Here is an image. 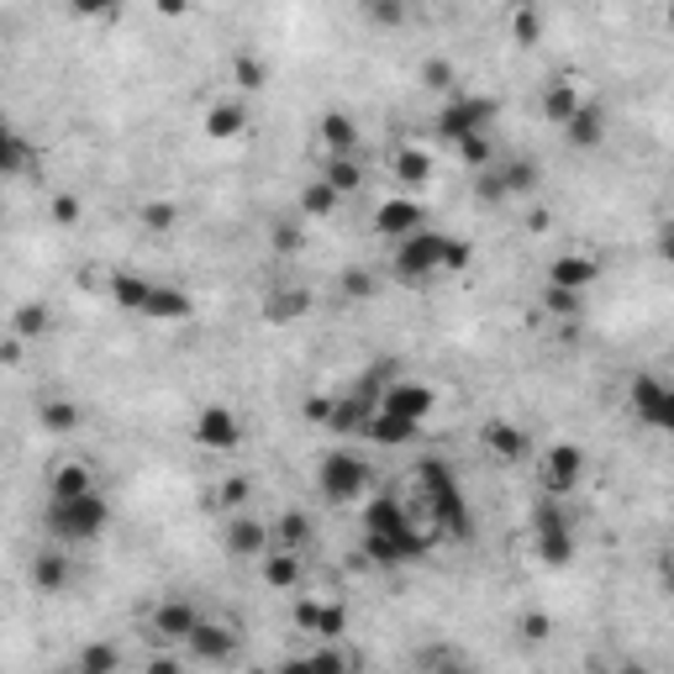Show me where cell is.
Wrapping results in <instances>:
<instances>
[{
    "mask_svg": "<svg viewBox=\"0 0 674 674\" xmlns=\"http://www.w3.org/2000/svg\"><path fill=\"white\" fill-rule=\"evenodd\" d=\"M601 279V264L590 259V253H559L553 264H548V285H564V290H590Z\"/></svg>",
    "mask_w": 674,
    "mask_h": 674,
    "instance_id": "cell-13",
    "label": "cell"
},
{
    "mask_svg": "<svg viewBox=\"0 0 674 674\" xmlns=\"http://www.w3.org/2000/svg\"><path fill=\"white\" fill-rule=\"evenodd\" d=\"M305 311H311V296H305L301 285H296V290H274V301L264 305L270 322H296V316H305Z\"/></svg>",
    "mask_w": 674,
    "mask_h": 674,
    "instance_id": "cell-34",
    "label": "cell"
},
{
    "mask_svg": "<svg viewBox=\"0 0 674 674\" xmlns=\"http://www.w3.org/2000/svg\"><path fill=\"white\" fill-rule=\"evenodd\" d=\"M601 137H607V111L596 101H585L570 122H564V142H570V148H596Z\"/></svg>",
    "mask_w": 674,
    "mask_h": 674,
    "instance_id": "cell-18",
    "label": "cell"
},
{
    "mask_svg": "<svg viewBox=\"0 0 674 674\" xmlns=\"http://www.w3.org/2000/svg\"><path fill=\"white\" fill-rule=\"evenodd\" d=\"M422 85L438 90V96H453L459 90V74H453V64H442V59H427L422 64Z\"/></svg>",
    "mask_w": 674,
    "mask_h": 674,
    "instance_id": "cell-41",
    "label": "cell"
},
{
    "mask_svg": "<svg viewBox=\"0 0 674 674\" xmlns=\"http://www.w3.org/2000/svg\"><path fill=\"white\" fill-rule=\"evenodd\" d=\"M396 179L401 185H427L433 179V159L422 148H396Z\"/></svg>",
    "mask_w": 674,
    "mask_h": 674,
    "instance_id": "cell-32",
    "label": "cell"
},
{
    "mask_svg": "<svg viewBox=\"0 0 674 674\" xmlns=\"http://www.w3.org/2000/svg\"><path fill=\"white\" fill-rule=\"evenodd\" d=\"M148 296H153V279H142V274H127V270L111 274V301H116V305H127V311H137V316H142Z\"/></svg>",
    "mask_w": 674,
    "mask_h": 674,
    "instance_id": "cell-26",
    "label": "cell"
},
{
    "mask_svg": "<svg viewBox=\"0 0 674 674\" xmlns=\"http://www.w3.org/2000/svg\"><path fill=\"white\" fill-rule=\"evenodd\" d=\"M579 105H585V96H579V85H574V79H553V85L542 90V116H548L553 127H564Z\"/></svg>",
    "mask_w": 674,
    "mask_h": 674,
    "instance_id": "cell-23",
    "label": "cell"
},
{
    "mask_svg": "<svg viewBox=\"0 0 674 674\" xmlns=\"http://www.w3.org/2000/svg\"><path fill=\"white\" fill-rule=\"evenodd\" d=\"M85 490H96V474L85 459H64L59 470L48 474V496L53 501H68V496H85Z\"/></svg>",
    "mask_w": 674,
    "mask_h": 674,
    "instance_id": "cell-19",
    "label": "cell"
},
{
    "mask_svg": "<svg viewBox=\"0 0 674 674\" xmlns=\"http://www.w3.org/2000/svg\"><path fill=\"white\" fill-rule=\"evenodd\" d=\"M296 242H301V233H296V227H290V222H285V227H279V233H274V248H279V253H290V248H296Z\"/></svg>",
    "mask_w": 674,
    "mask_h": 674,
    "instance_id": "cell-50",
    "label": "cell"
},
{
    "mask_svg": "<svg viewBox=\"0 0 674 674\" xmlns=\"http://www.w3.org/2000/svg\"><path fill=\"white\" fill-rule=\"evenodd\" d=\"M411 511H416L427 527H438L442 538H470L474 533L464 490H459V479H453V470H448L442 459H422V464H416V501H411Z\"/></svg>",
    "mask_w": 674,
    "mask_h": 674,
    "instance_id": "cell-1",
    "label": "cell"
},
{
    "mask_svg": "<svg viewBox=\"0 0 674 674\" xmlns=\"http://www.w3.org/2000/svg\"><path fill=\"white\" fill-rule=\"evenodd\" d=\"M0 168H5L11 179H22V174L33 168V148H27V142H22L16 133L5 137V148H0Z\"/></svg>",
    "mask_w": 674,
    "mask_h": 674,
    "instance_id": "cell-40",
    "label": "cell"
},
{
    "mask_svg": "<svg viewBox=\"0 0 674 674\" xmlns=\"http://www.w3.org/2000/svg\"><path fill=\"white\" fill-rule=\"evenodd\" d=\"M159 11L164 16H185V0H159Z\"/></svg>",
    "mask_w": 674,
    "mask_h": 674,
    "instance_id": "cell-53",
    "label": "cell"
},
{
    "mask_svg": "<svg viewBox=\"0 0 674 674\" xmlns=\"http://www.w3.org/2000/svg\"><path fill=\"white\" fill-rule=\"evenodd\" d=\"M496 174H501L506 196H527V190L538 185V164H533V159H511V164H496Z\"/></svg>",
    "mask_w": 674,
    "mask_h": 674,
    "instance_id": "cell-35",
    "label": "cell"
},
{
    "mask_svg": "<svg viewBox=\"0 0 674 674\" xmlns=\"http://www.w3.org/2000/svg\"><path fill=\"white\" fill-rule=\"evenodd\" d=\"M242 127H248V105L242 101H216L205 111V133L216 137V142H233Z\"/></svg>",
    "mask_w": 674,
    "mask_h": 674,
    "instance_id": "cell-24",
    "label": "cell"
},
{
    "mask_svg": "<svg viewBox=\"0 0 674 674\" xmlns=\"http://www.w3.org/2000/svg\"><path fill=\"white\" fill-rule=\"evenodd\" d=\"M664 22H670V33H674V0H670V11H664Z\"/></svg>",
    "mask_w": 674,
    "mask_h": 674,
    "instance_id": "cell-55",
    "label": "cell"
},
{
    "mask_svg": "<svg viewBox=\"0 0 674 674\" xmlns=\"http://www.w3.org/2000/svg\"><path fill=\"white\" fill-rule=\"evenodd\" d=\"M496 127V101L490 96H474V90H453L438 111V133L448 142H459V137L470 133H490Z\"/></svg>",
    "mask_w": 674,
    "mask_h": 674,
    "instance_id": "cell-6",
    "label": "cell"
},
{
    "mask_svg": "<svg viewBox=\"0 0 674 674\" xmlns=\"http://www.w3.org/2000/svg\"><path fill=\"white\" fill-rule=\"evenodd\" d=\"M379 405L422 427V422L438 411V390H433V385H422V379H390V385H385V396H379Z\"/></svg>",
    "mask_w": 674,
    "mask_h": 674,
    "instance_id": "cell-9",
    "label": "cell"
},
{
    "mask_svg": "<svg viewBox=\"0 0 674 674\" xmlns=\"http://www.w3.org/2000/svg\"><path fill=\"white\" fill-rule=\"evenodd\" d=\"M453 153H459V159H464L470 168H490V164H496L490 133H470V137H459V142H453Z\"/></svg>",
    "mask_w": 674,
    "mask_h": 674,
    "instance_id": "cell-38",
    "label": "cell"
},
{
    "mask_svg": "<svg viewBox=\"0 0 674 674\" xmlns=\"http://www.w3.org/2000/svg\"><path fill=\"white\" fill-rule=\"evenodd\" d=\"M322 148H327V153H359V127H353V116L327 111V116H322Z\"/></svg>",
    "mask_w": 674,
    "mask_h": 674,
    "instance_id": "cell-25",
    "label": "cell"
},
{
    "mask_svg": "<svg viewBox=\"0 0 674 674\" xmlns=\"http://www.w3.org/2000/svg\"><path fill=\"white\" fill-rule=\"evenodd\" d=\"M374 290H379V285H374L370 270H348L342 279H337V296H342V301H370Z\"/></svg>",
    "mask_w": 674,
    "mask_h": 674,
    "instance_id": "cell-42",
    "label": "cell"
},
{
    "mask_svg": "<svg viewBox=\"0 0 674 674\" xmlns=\"http://www.w3.org/2000/svg\"><path fill=\"white\" fill-rule=\"evenodd\" d=\"M274 542H279V548H296V553H301L305 542H311V516H305V511H285V516L274 522Z\"/></svg>",
    "mask_w": 674,
    "mask_h": 674,
    "instance_id": "cell-33",
    "label": "cell"
},
{
    "mask_svg": "<svg viewBox=\"0 0 674 674\" xmlns=\"http://www.w3.org/2000/svg\"><path fill=\"white\" fill-rule=\"evenodd\" d=\"M296 627L311 633V638H342V633H348V611L316 607V601H296Z\"/></svg>",
    "mask_w": 674,
    "mask_h": 674,
    "instance_id": "cell-14",
    "label": "cell"
},
{
    "mask_svg": "<svg viewBox=\"0 0 674 674\" xmlns=\"http://www.w3.org/2000/svg\"><path fill=\"white\" fill-rule=\"evenodd\" d=\"M416 433H422L416 422H405V416L385 411V405L374 411V416H370V427H364V438L379 442V448H405V442H416Z\"/></svg>",
    "mask_w": 674,
    "mask_h": 674,
    "instance_id": "cell-16",
    "label": "cell"
},
{
    "mask_svg": "<svg viewBox=\"0 0 674 674\" xmlns=\"http://www.w3.org/2000/svg\"><path fill=\"white\" fill-rule=\"evenodd\" d=\"M322 179L337 185L342 196H353L359 185H364V168H359V153H327V164H322Z\"/></svg>",
    "mask_w": 674,
    "mask_h": 674,
    "instance_id": "cell-28",
    "label": "cell"
},
{
    "mask_svg": "<svg viewBox=\"0 0 674 674\" xmlns=\"http://www.w3.org/2000/svg\"><path fill=\"white\" fill-rule=\"evenodd\" d=\"M364 16H370L374 27H401L405 5H401V0H364Z\"/></svg>",
    "mask_w": 674,
    "mask_h": 674,
    "instance_id": "cell-44",
    "label": "cell"
},
{
    "mask_svg": "<svg viewBox=\"0 0 674 674\" xmlns=\"http://www.w3.org/2000/svg\"><path fill=\"white\" fill-rule=\"evenodd\" d=\"M316 490L337 506L359 501V496L370 490V464H364L359 453H327L322 470H316Z\"/></svg>",
    "mask_w": 674,
    "mask_h": 674,
    "instance_id": "cell-7",
    "label": "cell"
},
{
    "mask_svg": "<svg viewBox=\"0 0 674 674\" xmlns=\"http://www.w3.org/2000/svg\"><path fill=\"white\" fill-rule=\"evenodd\" d=\"M485 448L501 459V464H516V459H527V433L522 427H511V422H485Z\"/></svg>",
    "mask_w": 674,
    "mask_h": 674,
    "instance_id": "cell-22",
    "label": "cell"
},
{
    "mask_svg": "<svg viewBox=\"0 0 674 674\" xmlns=\"http://www.w3.org/2000/svg\"><path fill=\"white\" fill-rule=\"evenodd\" d=\"M111 522V506H105L101 490H85V496H68V501H53L48 496V511H42V527L59 548H79V542H96Z\"/></svg>",
    "mask_w": 674,
    "mask_h": 674,
    "instance_id": "cell-2",
    "label": "cell"
},
{
    "mask_svg": "<svg viewBox=\"0 0 674 674\" xmlns=\"http://www.w3.org/2000/svg\"><path fill=\"white\" fill-rule=\"evenodd\" d=\"M242 501H248V479H227L216 490V506H227V511H242Z\"/></svg>",
    "mask_w": 674,
    "mask_h": 674,
    "instance_id": "cell-45",
    "label": "cell"
},
{
    "mask_svg": "<svg viewBox=\"0 0 674 674\" xmlns=\"http://www.w3.org/2000/svg\"><path fill=\"white\" fill-rule=\"evenodd\" d=\"M506 37H511L516 48H538V42H542L538 5H511V16H506Z\"/></svg>",
    "mask_w": 674,
    "mask_h": 674,
    "instance_id": "cell-27",
    "label": "cell"
},
{
    "mask_svg": "<svg viewBox=\"0 0 674 674\" xmlns=\"http://www.w3.org/2000/svg\"><path fill=\"white\" fill-rule=\"evenodd\" d=\"M48 322H53V316H48V305H22V311H16V322H11V337L33 342V337L48 333Z\"/></svg>",
    "mask_w": 674,
    "mask_h": 674,
    "instance_id": "cell-39",
    "label": "cell"
},
{
    "mask_svg": "<svg viewBox=\"0 0 674 674\" xmlns=\"http://www.w3.org/2000/svg\"><path fill=\"white\" fill-rule=\"evenodd\" d=\"M174 222H179L174 201H148L142 205V227H148V233H174Z\"/></svg>",
    "mask_w": 674,
    "mask_h": 674,
    "instance_id": "cell-43",
    "label": "cell"
},
{
    "mask_svg": "<svg viewBox=\"0 0 674 674\" xmlns=\"http://www.w3.org/2000/svg\"><path fill=\"white\" fill-rule=\"evenodd\" d=\"M522 633H527V638H548V616H542V611H527V616H522Z\"/></svg>",
    "mask_w": 674,
    "mask_h": 674,
    "instance_id": "cell-49",
    "label": "cell"
},
{
    "mask_svg": "<svg viewBox=\"0 0 674 674\" xmlns=\"http://www.w3.org/2000/svg\"><path fill=\"white\" fill-rule=\"evenodd\" d=\"M37 422H42L48 433H74V427H79V405L74 401H42L37 405Z\"/></svg>",
    "mask_w": 674,
    "mask_h": 674,
    "instance_id": "cell-36",
    "label": "cell"
},
{
    "mask_svg": "<svg viewBox=\"0 0 674 674\" xmlns=\"http://www.w3.org/2000/svg\"><path fill=\"white\" fill-rule=\"evenodd\" d=\"M201 627V611L190 607V601H164V607L153 611V633L159 638H174V642H190V633Z\"/></svg>",
    "mask_w": 674,
    "mask_h": 674,
    "instance_id": "cell-15",
    "label": "cell"
},
{
    "mask_svg": "<svg viewBox=\"0 0 674 674\" xmlns=\"http://www.w3.org/2000/svg\"><path fill=\"white\" fill-rule=\"evenodd\" d=\"M627 411L638 416L642 427L674 438V379H664V374H633V385H627Z\"/></svg>",
    "mask_w": 674,
    "mask_h": 674,
    "instance_id": "cell-4",
    "label": "cell"
},
{
    "mask_svg": "<svg viewBox=\"0 0 674 674\" xmlns=\"http://www.w3.org/2000/svg\"><path fill=\"white\" fill-rule=\"evenodd\" d=\"M196 442L211 448V453H233L237 442H242V422H237L227 405H205L201 416H196Z\"/></svg>",
    "mask_w": 674,
    "mask_h": 674,
    "instance_id": "cell-11",
    "label": "cell"
},
{
    "mask_svg": "<svg viewBox=\"0 0 674 674\" xmlns=\"http://www.w3.org/2000/svg\"><path fill=\"white\" fill-rule=\"evenodd\" d=\"M79 670H85V674L116 670V653H111V648H90V653H79Z\"/></svg>",
    "mask_w": 674,
    "mask_h": 674,
    "instance_id": "cell-46",
    "label": "cell"
},
{
    "mask_svg": "<svg viewBox=\"0 0 674 674\" xmlns=\"http://www.w3.org/2000/svg\"><path fill=\"white\" fill-rule=\"evenodd\" d=\"M533 548H538L542 564H553V570H564L574 559V527L564 516V501H553V496L538 501V511H533Z\"/></svg>",
    "mask_w": 674,
    "mask_h": 674,
    "instance_id": "cell-5",
    "label": "cell"
},
{
    "mask_svg": "<svg viewBox=\"0 0 674 674\" xmlns=\"http://www.w3.org/2000/svg\"><path fill=\"white\" fill-rule=\"evenodd\" d=\"M542 311H548V316H564V322H574V316L585 311V301H579V290H564V285H542Z\"/></svg>",
    "mask_w": 674,
    "mask_h": 674,
    "instance_id": "cell-37",
    "label": "cell"
},
{
    "mask_svg": "<svg viewBox=\"0 0 674 674\" xmlns=\"http://www.w3.org/2000/svg\"><path fill=\"white\" fill-rule=\"evenodd\" d=\"M448 253H453V237L433 233V227H422V233H411L396 242V259H390V270L401 285L411 290H422V285H433L438 274H448Z\"/></svg>",
    "mask_w": 674,
    "mask_h": 674,
    "instance_id": "cell-3",
    "label": "cell"
},
{
    "mask_svg": "<svg viewBox=\"0 0 674 674\" xmlns=\"http://www.w3.org/2000/svg\"><path fill=\"white\" fill-rule=\"evenodd\" d=\"M190 311H196V301H190L185 290H174V285H153V296H148V305H142L148 322H185Z\"/></svg>",
    "mask_w": 674,
    "mask_h": 674,
    "instance_id": "cell-21",
    "label": "cell"
},
{
    "mask_svg": "<svg viewBox=\"0 0 674 674\" xmlns=\"http://www.w3.org/2000/svg\"><path fill=\"white\" fill-rule=\"evenodd\" d=\"M464 264H470V242H459V237H453V253H448V274L464 270Z\"/></svg>",
    "mask_w": 674,
    "mask_h": 674,
    "instance_id": "cell-51",
    "label": "cell"
},
{
    "mask_svg": "<svg viewBox=\"0 0 674 674\" xmlns=\"http://www.w3.org/2000/svg\"><path fill=\"white\" fill-rule=\"evenodd\" d=\"M422 227H427V216H422V201H411V196H396V201H385L374 211V233L390 237V242L422 233Z\"/></svg>",
    "mask_w": 674,
    "mask_h": 674,
    "instance_id": "cell-12",
    "label": "cell"
},
{
    "mask_svg": "<svg viewBox=\"0 0 674 674\" xmlns=\"http://www.w3.org/2000/svg\"><path fill=\"white\" fill-rule=\"evenodd\" d=\"M74 5V16H116L122 11V0H68Z\"/></svg>",
    "mask_w": 674,
    "mask_h": 674,
    "instance_id": "cell-47",
    "label": "cell"
},
{
    "mask_svg": "<svg viewBox=\"0 0 674 674\" xmlns=\"http://www.w3.org/2000/svg\"><path fill=\"white\" fill-rule=\"evenodd\" d=\"M53 222H59V227L79 222V201H74V196H53Z\"/></svg>",
    "mask_w": 674,
    "mask_h": 674,
    "instance_id": "cell-48",
    "label": "cell"
},
{
    "mask_svg": "<svg viewBox=\"0 0 674 674\" xmlns=\"http://www.w3.org/2000/svg\"><path fill=\"white\" fill-rule=\"evenodd\" d=\"M233 79H237V90H242V96H259V90L270 85V64H264V59H253V53H237V59H233Z\"/></svg>",
    "mask_w": 674,
    "mask_h": 674,
    "instance_id": "cell-31",
    "label": "cell"
},
{
    "mask_svg": "<svg viewBox=\"0 0 674 674\" xmlns=\"http://www.w3.org/2000/svg\"><path fill=\"white\" fill-rule=\"evenodd\" d=\"M579 479H585V448H574V442H553V448L542 453V464H538L542 496L570 501L574 490H579Z\"/></svg>",
    "mask_w": 674,
    "mask_h": 674,
    "instance_id": "cell-8",
    "label": "cell"
},
{
    "mask_svg": "<svg viewBox=\"0 0 674 674\" xmlns=\"http://www.w3.org/2000/svg\"><path fill=\"white\" fill-rule=\"evenodd\" d=\"M664 590H670V596H674V559H670V564H664Z\"/></svg>",
    "mask_w": 674,
    "mask_h": 674,
    "instance_id": "cell-54",
    "label": "cell"
},
{
    "mask_svg": "<svg viewBox=\"0 0 674 674\" xmlns=\"http://www.w3.org/2000/svg\"><path fill=\"white\" fill-rule=\"evenodd\" d=\"M659 259H664V264L674 270V222L664 227V233H659Z\"/></svg>",
    "mask_w": 674,
    "mask_h": 674,
    "instance_id": "cell-52",
    "label": "cell"
},
{
    "mask_svg": "<svg viewBox=\"0 0 674 674\" xmlns=\"http://www.w3.org/2000/svg\"><path fill=\"white\" fill-rule=\"evenodd\" d=\"M274 548V527H264L253 511H233L227 522V553L233 559H264Z\"/></svg>",
    "mask_w": 674,
    "mask_h": 674,
    "instance_id": "cell-10",
    "label": "cell"
},
{
    "mask_svg": "<svg viewBox=\"0 0 674 674\" xmlns=\"http://www.w3.org/2000/svg\"><path fill=\"white\" fill-rule=\"evenodd\" d=\"M259 570H264V585H270V590H296V585H301V553L274 542L270 553L259 559Z\"/></svg>",
    "mask_w": 674,
    "mask_h": 674,
    "instance_id": "cell-17",
    "label": "cell"
},
{
    "mask_svg": "<svg viewBox=\"0 0 674 674\" xmlns=\"http://www.w3.org/2000/svg\"><path fill=\"white\" fill-rule=\"evenodd\" d=\"M337 205H342V190L327 185V179H311L301 190V205H296V211H305V216H333Z\"/></svg>",
    "mask_w": 674,
    "mask_h": 674,
    "instance_id": "cell-30",
    "label": "cell"
},
{
    "mask_svg": "<svg viewBox=\"0 0 674 674\" xmlns=\"http://www.w3.org/2000/svg\"><path fill=\"white\" fill-rule=\"evenodd\" d=\"M237 653V642H233V633L227 627H196L190 633V659H201V664H227Z\"/></svg>",
    "mask_w": 674,
    "mask_h": 674,
    "instance_id": "cell-20",
    "label": "cell"
},
{
    "mask_svg": "<svg viewBox=\"0 0 674 674\" xmlns=\"http://www.w3.org/2000/svg\"><path fill=\"white\" fill-rule=\"evenodd\" d=\"M33 579H37V590H64V585H68V559H64V553H59V542L37 553Z\"/></svg>",
    "mask_w": 674,
    "mask_h": 674,
    "instance_id": "cell-29",
    "label": "cell"
}]
</instances>
